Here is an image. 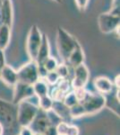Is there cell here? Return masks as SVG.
Masks as SVG:
<instances>
[{
	"label": "cell",
	"mask_w": 120,
	"mask_h": 135,
	"mask_svg": "<svg viewBox=\"0 0 120 135\" xmlns=\"http://www.w3.org/2000/svg\"><path fill=\"white\" fill-rule=\"evenodd\" d=\"M16 122V109L11 103L0 99V123L4 128L7 129L14 125Z\"/></svg>",
	"instance_id": "obj_6"
},
{
	"label": "cell",
	"mask_w": 120,
	"mask_h": 135,
	"mask_svg": "<svg viewBox=\"0 0 120 135\" xmlns=\"http://www.w3.org/2000/svg\"><path fill=\"white\" fill-rule=\"evenodd\" d=\"M5 133V128H4L3 124L0 123V135H4Z\"/></svg>",
	"instance_id": "obj_36"
},
{
	"label": "cell",
	"mask_w": 120,
	"mask_h": 135,
	"mask_svg": "<svg viewBox=\"0 0 120 135\" xmlns=\"http://www.w3.org/2000/svg\"><path fill=\"white\" fill-rule=\"evenodd\" d=\"M32 88H33L34 95L38 98L49 95V85L45 81V79H42V78L37 80L35 83L32 85Z\"/></svg>",
	"instance_id": "obj_18"
},
{
	"label": "cell",
	"mask_w": 120,
	"mask_h": 135,
	"mask_svg": "<svg viewBox=\"0 0 120 135\" xmlns=\"http://www.w3.org/2000/svg\"><path fill=\"white\" fill-rule=\"evenodd\" d=\"M65 94L64 92H62L61 90H59L58 88H56L52 91L51 94V98L54 100V101H63V98H64Z\"/></svg>",
	"instance_id": "obj_29"
},
{
	"label": "cell",
	"mask_w": 120,
	"mask_h": 135,
	"mask_svg": "<svg viewBox=\"0 0 120 135\" xmlns=\"http://www.w3.org/2000/svg\"><path fill=\"white\" fill-rule=\"evenodd\" d=\"M68 126L69 124L65 122H60L58 123V125L56 126V133L58 135H66L67 133V130H68Z\"/></svg>",
	"instance_id": "obj_27"
},
{
	"label": "cell",
	"mask_w": 120,
	"mask_h": 135,
	"mask_svg": "<svg viewBox=\"0 0 120 135\" xmlns=\"http://www.w3.org/2000/svg\"><path fill=\"white\" fill-rule=\"evenodd\" d=\"M1 1H3V0H0V2H1Z\"/></svg>",
	"instance_id": "obj_39"
},
{
	"label": "cell",
	"mask_w": 120,
	"mask_h": 135,
	"mask_svg": "<svg viewBox=\"0 0 120 135\" xmlns=\"http://www.w3.org/2000/svg\"><path fill=\"white\" fill-rule=\"evenodd\" d=\"M51 111L55 114V115L59 117V118L64 119L67 118V117H70L69 107H67L63 103V101H54Z\"/></svg>",
	"instance_id": "obj_17"
},
{
	"label": "cell",
	"mask_w": 120,
	"mask_h": 135,
	"mask_svg": "<svg viewBox=\"0 0 120 135\" xmlns=\"http://www.w3.org/2000/svg\"><path fill=\"white\" fill-rule=\"evenodd\" d=\"M19 135H33V132L29 126H25V127H21Z\"/></svg>",
	"instance_id": "obj_33"
},
{
	"label": "cell",
	"mask_w": 120,
	"mask_h": 135,
	"mask_svg": "<svg viewBox=\"0 0 120 135\" xmlns=\"http://www.w3.org/2000/svg\"><path fill=\"white\" fill-rule=\"evenodd\" d=\"M54 100L51 98V97L49 95H44L42 97L38 98V106L39 108L43 111L45 113L50 112L52 109V106H53Z\"/></svg>",
	"instance_id": "obj_19"
},
{
	"label": "cell",
	"mask_w": 120,
	"mask_h": 135,
	"mask_svg": "<svg viewBox=\"0 0 120 135\" xmlns=\"http://www.w3.org/2000/svg\"><path fill=\"white\" fill-rule=\"evenodd\" d=\"M69 113H70V117L72 118H79L86 114L85 108L81 103H77L69 108Z\"/></svg>",
	"instance_id": "obj_20"
},
{
	"label": "cell",
	"mask_w": 120,
	"mask_h": 135,
	"mask_svg": "<svg viewBox=\"0 0 120 135\" xmlns=\"http://www.w3.org/2000/svg\"><path fill=\"white\" fill-rule=\"evenodd\" d=\"M66 135H80V130L75 125H69Z\"/></svg>",
	"instance_id": "obj_31"
},
{
	"label": "cell",
	"mask_w": 120,
	"mask_h": 135,
	"mask_svg": "<svg viewBox=\"0 0 120 135\" xmlns=\"http://www.w3.org/2000/svg\"><path fill=\"white\" fill-rule=\"evenodd\" d=\"M6 65V59H5V54H4V51L0 50V71H1L2 68Z\"/></svg>",
	"instance_id": "obj_34"
},
{
	"label": "cell",
	"mask_w": 120,
	"mask_h": 135,
	"mask_svg": "<svg viewBox=\"0 0 120 135\" xmlns=\"http://www.w3.org/2000/svg\"><path fill=\"white\" fill-rule=\"evenodd\" d=\"M49 56H50V44H49V38H48L46 34H42V41H41V44L40 46V49H39L35 61L38 65H41L43 64V62Z\"/></svg>",
	"instance_id": "obj_13"
},
{
	"label": "cell",
	"mask_w": 120,
	"mask_h": 135,
	"mask_svg": "<svg viewBox=\"0 0 120 135\" xmlns=\"http://www.w3.org/2000/svg\"><path fill=\"white\" fill-rule=\"evenodd\" d=\"M58 82H59V84H58V86H56V88L59 89V90L62 91V92H64L65 94L69 92L70 88H72L71 81H69L67 78H63V79H60Z\"/></svg>",
	"instance_id": "obj_25"
},
{
	"label": "cell",
	"mask_w": 120,
	"mask_h": 135,
	"mask_svg": "<svg viewBox=\"0 0 120 135\" xmlns=\"http://www.w3.org/2000/svg\"><path fill=\"white\" fill-rule=\"evenodd\" d=\"M0 79L6 86L14 88L18 82L17 71L14 70L10 65L6 64L0 71Z\"/></svg>",
	"instance_id": "obj_11"
},
{
	"label": "cell",
	"mask_w": 120,
	"mask_h": 135,
	"mask_svg": "<svg viewBox=\"0 0 120 135\" xmlns=\"http://www.w3.org/2000/svg\"><path fill=\"white\" fill-rule=\"evenodd\" d=\"M84 105L86 111V114H93L99 112L105 106L106 98L103 94L100 93H89L82 102H79Z\"/></svg>",
	"instance_id": "obj_5"
},
{
	"label": "cell",
	"mask_w": 120,
	"mask_h": 135,
	"mask_svg": "<svg viewBox=\"0 0 120 135\" xmlns=\"http://www.w3.org/2000/svg\"><path fill=\"white\" fill-rule=\"evenodd\" d=\"M75 1L78 9L80 11H84L87 8V6L89 4V0H75Z\"/></svg>",
	"instance_id": "obj_30"
},
{
	"label": "cell",
	"mask_w": 120,
	"mask_h": 135,
	"mask_svg": "<svg viewBox=\"0 0 120 135\" xmlns=\"http://www.w3.org/2000/svg\"><path fill=\"white\" fill-rule=\"evenodd\" d=\"M50 125H51V121L49 120V117L47 115H40V114L38 113L35 119L33 120V122H32V124L29 127L32 129L33 132L43 133L46 131V129Z\"/></svg>",
	"instance_id": "obj_12"
},
{
	"label": "cell",
	"mask_w": 120,
	"mask_h": 135,
	"mask_svg": "<svg viewBox=\"0 0 120 135\" xmlns=\"http://www.w3.org/2000/svg\"><path fill=\"white\" fill-rule=\"evenodd\" d=\"M80 45L79 42L64 28L58 27L56 32V49L63 62L66 63L72 51Z\"/></svg>",
	"instance_id": "obj_1"
},
{
	"label": "cell",
	"mask_w": 120,
	"mask_h": 135,
	"mask_svg": "<svg viewBox=\"0 0 120 135\" xmlns=\"http://www.w3.org/2000/svg\"><path fill=\"white\" fill-rule=\"evenodd\" d=\"M90 72L84 63L74 68V78L71 81V86L73 89L78 88H85L89 81Z\"/></svg>",
	"instance_id": "obj_8"
},
{
	"label": "cell",
	"mask_w": 120,
	"mask_h": 135,
	"mask_svg": "<svg viewBox=\"0 0 120 135\" xmlns=\"http://www.w3.org/2000/svg\"><path fill=\"white\" fill-rule=\"evenodd\" d=\"M41 65H43L45 69L48 70V72H49V71L56 70V69L58 66V60H56V58L49 56V57L43 62V64H41Z\"/></svg>",
	"instance_id": "obj_23"
},
{
	"label": "cell",
	"mask_w": 120,
	"mask_h": 135,
	"mask_svg": "<svg viewBox=\"0 0 120 135\" xmlns=\"http://www.w3.org/2000/svg\"><path fill=\"white\" fill-rule=\"evenodd\" d=\"M14 90L13 101H14V104H17L19 102L23 101V100L32 98V97L35 95L32 85L17 82V84L14 86Z\"/></svg>",
	"instance_id": "obj_9"
},
{
	"label": "cell",
	"mask_w": 120,
	"mask_h": 135,
	"mask_svg": "<svg viewBox=\"0 0 120 135\" xmlns=\"http://www.w3.org/2000/svg\"><path fill=\"white\" fill-rule=\"evenodd\" d=\"M42 41V33L37 25L30 27L26 42V50L30 60H35Z\"/></svg>",
	"instance_id": "obj_3"
},
{
	"label": "cell",
	"mask_w": 120,
	"mask_h": 135,
	"mask_svg": "<svg viewBox=\"0 0 120 135\" xmlns=\"http://www.w3.org/2000/svg\"><path fill=\"white\" fill-rule=\"evenodd\" d=\"M52 1H54V2H56V3H58V4L62 3V0H52Z\"/></svg>",
	"instance_id": "obj_37"
},
{
	"label": "cell",
	"mask_w": 120,
	"mask_h": 135,
	"mask_svg": "<svg viewBox=\"0 0 120 135\" xmlns=\"http://www.w3.org/2000/svg\"><path fill=\"white\" fill-rule=\"evenodd\" d=\"M43 135H58L56 133V126L50 125L46 129V131L43 132Z\"/></svg>",
	"instance_id": "obj_32"
},
{
	"label": "cell",
	"mask_w": 120,
	"mask_h": 135,
	"mask_svg": "<svg viewBox=\"0 0 120 135\" xmlns=\"http://www.w3.org/2000/svg\"><path fill=\"white\" fill-rule=\"evenodd\" d=\"M119 78H120V76L117 75V77L115 78V82L113 83V85H114L116 88H117V89L119 88Z\"/></svg>",
	"instance_id": "obj_35"
},
{
	"label": "cell",
	"mask_w": 120,
	"mask_h": 135,
	"mask_svg": "<svg viewBox=\"0 0 120 135\" xmlns=\"http://www.w3.org/2000/svg\"><path fill=\"white\" fill-rule=\"evenodd\" d=\"M74 93H75L76 98H77L78 102H82L85 97H86L87 94H88V91L85 89V88H78L74 89Z\"/></svg>",
	"instance_id": "obj_26"
},
{
	"label": "cell",
	"mask_w": 120,
	"mask_h": 135,
	"mask_svg": "<svg viewBox=\"0 0 120 135\" xmlns=\"http://www.w3.org/2000/svg\"><path fill=\"white\" fill-rule=\"evenodd\" d=\"M17 77H18V82L33 85L37 80L40 79L38 72V64L35 60H30L23 67L17 70Z\"/></svg>",
	"instance_id": "obj_4"
},
{
	"label": "cell",
	"mask_w": 120,
	"mask_h": 135,
	"mask_svg": "<svg viewBox=\"0 0 120 135\" xmlns=\"http://www.w3.org/2000/svg\"><path fill=\"white\" fill-rule=\"evenodd\" d=\"M38 104L25 99L17 104L16 108V123L20 127L30 126L39 113Z\"/></svg>",
	"instance_id": "obj_2"
},
{
	"label": "cell",
	"mask_w": 120,
	"mask_h": 135,
	"mask_svg": "<svg viewBox=\"0 0 120 135\" xmlns=\"http://www.w3.org/2000/svg\"><path fill=\"white\" fill-rule=\"evenodd\" d=\"M0 22L1 25L12 27L14 22V9L11 0H3L0 2Z\"/></svg>",
	"instance_id": "obj_10"
},
{
	"label": "cell",
	"mask_w": 120,
	"mask_h": 135,
	"mask_svg": "<svg viewBox=\"0 0 120 135\" xmlns=\"http://www.w3.org/2000/svg\"><path fill=\"white\" fill-rule=\"evenodd\" d=\"M56 72L59 76L60 79L67 78L69 76V66L65 62L61 63V64H58V68L56 69Z\"/></svg>",
	"instance_id": "obj_22"
},
{
	"label": "cell",
	"mask_w": 120,
	"mask_h": 135,
	"mask_svg": "<svg viewBox=\"0 0 120 135\" xmlns=\"http://www.w3.org/2000/svg\"><path fill=\"white\" fill-rule=\"evenodd\" d=\"M33 135H43V133H40V132H33Z\"/></svg>",
	"instance_id": "obj_38"
},
{
	"label": "cell",
	"mask_w": 120,
	"mask_h": 135,
	"mask_svg": "<svg viewBox=\"0 0 120 135\" xmlns=\"http://www.w3.org/2000/svg\"><path fill=\"white\" fill-rule=\"evenodd\" d=\"M94 86L100 94H109L113 90L114 85L108 78L99 77L94 79Z\"/></svg>",
	"instance_id": "obj_14"
},
{
	"label": "cell",
	"mask_w": 120,
	"mask_h": 135,
	"mask_svg": "<svg viewBox=\"0 0 120 135\" xmlns=\"http://www.w3.org/2000/svg\"><path fill=\"white\" fill-rule=\"evenodd\" d=\"M119 16H114L108 12L100 14L98 17V25L100 32L106 34L115 32L116 30L119 27Z\"/></svg>",
	"instance_id": "obj_7"
},
{
	"label": "cell",
	"mask_w": 120,
	"mask_h": 135,
	"mask_svg": "<svg viewBox=\"0 0 120 135\" xmlns=\"http://www.w3.org/2000/svg\"><path fill=\"white\" fill-rule=\"evenodd\" d=\"M84 60H85V56H84V51H82L81 45H78V46L72 51L68 60H67L66 64H68V66H70L74 69V68L77 67L78 65L82 64V63H84Z\"/></svg>",
	"instance_id": "obj_15"
},
{
	"label": "cell",
	"mask_w": 120,
	"mask_h": 135,
	"mask_svg": "<svg viewBox=\"0 0 120 135\" xmlns=\"http://www.w3.org/2000/svg\"><path fill=\"white\" fill-rule=\"evenodd\" d=\"M44 79L48 83V85H56L60 80V78L58 75V73L56 72V70H54V71H49L47 75H46Z\"/></svg>",
	"instance_id": "obj_24"
},
{
	"label": "cell",
	"mask_w": 120,
	"mask_h": 135,
	"mask_svg": "<svg viewBox=\"0 0 120 135\" xmlns=\"http://www.w3.org/2000/svg\"><path fill=\"white\" fill-rule=\"evenodd\" d=\"M11 39V27L0 25V50L5 51L8 47Z\"/></svg>",
	"instance_id": "obj_16"
},
{
	"label": "cell",
	"mask_w": 120,
	"mask_h": 135,
	"mask_svg": "<svg viewBox=\"0 0 120 135\" xmlns=\"http://www.w3.org/2000/svg\"><path fill=\"white\" fill-rule=\"evenodd\" d=\"M120 9V0H112L111 2V7L108 13L114 16H119Z\"/></svg>",
	"instance_id": "obj_28"
},
{
	"label": "cell",
	"mask_w": 120,
	"mask_h": 135,
	"mask_svg": "<svg viewBox=\"0 0 120 135\" xmlns=\"http://www.w3.org/2000/svg\"><path fill=\"white\" fill-rule=\"evenodd\" d=\"M63 103H64L67 107L70 108L73 105H75V104H76L77 103H79V102H78L77 98H76L74 91H71V92H67L65 95L64 98H63Z\"/></svg>",
	"instance_id": "obj_21"
}]
</instances>
